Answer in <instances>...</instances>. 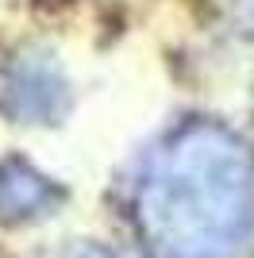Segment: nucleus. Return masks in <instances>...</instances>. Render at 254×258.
Returning a JSON list of instances; mask_svg holds the SVG:
<instances>
[{
    "label": "nucleus",
    "mask_w": 254,
    "mask_h": 258,
    "mask_svg": "<svg viewBox=\"0 0 254 258\" xmlns=\"http://www.w3.org/2000/svg\"><path fill=\"white\" fill-rule=\"evenodd\" d=\"M150 258H239L254 231V154L216 119H185L154 147L135 189Z\"/></svg>",
    "instance_id": "1"
},
{
    "label": "nucleus",
    "mask_w": 254,
    "mask_h": 258,
    "mask_svg": "<svg viewBox=\"0 0 254 258\" xmlns=\"http://www.w3.org/2000/svg\"><path fill=\"white\" fill-rule=\"evenodd\" d=\"M4 108L20 123H62L70 112V77L50 50L23 46L4 66Z\"/></svg>",
    "instance_id": "2"
},
{
    "label": "nucleus",
    "mask_w": 254,
    "mask_h": 258,
    "mask_svg": "<svg viewBox=\"0 0 254 258\" xmlns=\"http://www.w3.org/2000/svg\"><path fill=\"white\" fill-rule=\"evenodd\" d=\"M62 201L66 189L27 158L12 154L0 162V220L4 224H31L42 216H54Z\"/></svg>",
    "instance_id": "3"
},
{
    "label": "nucleus",
    "mask_w": 254,
    "mask_h": 258,
    "mask_svg": "<svg viewBox=\"0 0 254 258\" xmlns=\"http://www.w3.org/2000/svg\"><path fill=\"white\" fill-rule=\"evenodd\" d=\"M58 258H116V254H112V250H104V247L85 243V247H74V250H66V254H58Z\"/></svg>",
    "instance_id": "4"
},
{
    "label": "nucleus",
    "mask_w": 254,
    "mask_h": 258,
    "mask_svg": "<svg viewBox=\"0 0 254 258\" xmlns=\"http://www.w3.org/2000/svg\"><path fill=\"white\" fill-rule=\"evenodd\" d=\"M239 8H243L246 16H250V20H254V0H239Z\"/></svg>",
    "instance_id": "5"
}]
</instances>
